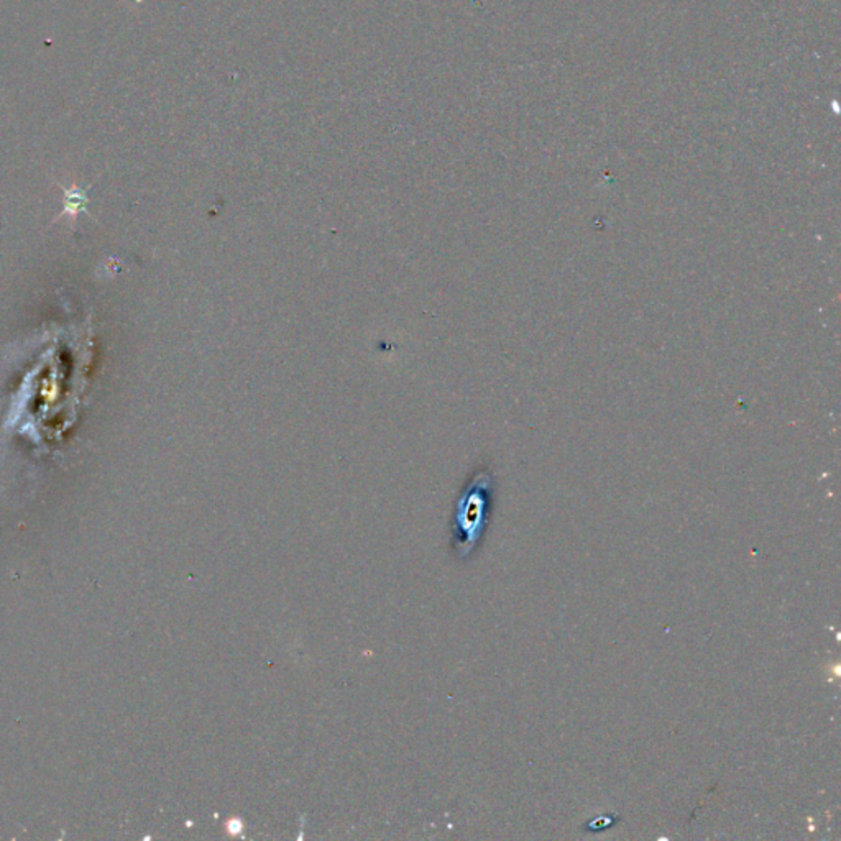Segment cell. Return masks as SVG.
<instances>
[{
	"label": "cell",
	"instance_id": "obj_1",
	"mask_svg": "<svg viewBox=\"0 0 841 841\" xmlns=\"http://www.w3.org/2000/svg\"><path fill=\"white\" fill-rule=\"evenodd\" d=\"M493 477L488 470L475 473L472 480L463 488L455 505L454 549L459 558L472 554L482 536L490 503H492Z\"/></svg>",
	"mask_w": 841,
	"mask_h": 841
}]
</instances>
